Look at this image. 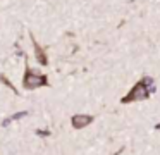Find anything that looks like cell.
I'll use <instances>...</instances> for the list:
<instances>
[{"label":"cell","instance_id":"cell-1","mask_svg":"<svg viewBox=\"0 0 160 155\" xmlns=\"http://www.w3.org/2000/svg\"><path fill=\"white\" fill-rule=\"evenodd\" d=\"M157 91V86L155 81H153L150 76H145L143 79H139L134 86L131 88V91L128 95H124L121 98V103H132V102H143L146 100L150 95Z\"/></svg>","mask_w":160,"mask_h":155},{"label":"cell","instance_id":"cell-2","mask_svg":"<svg viewBox=\"0 0 160 155\" xmlns=\"http://www.w3.org/2000/svg\"><path fill=\"white\" fill-rule=\"evenodd\" d=\"M22 86L26 90H36V88H43L48 86V78L42 72L33 71L31 67H26V72L22 76Z\"/></svg>","mask_w":160,"mask_h":155},{"label":"cell","instance_id":"cell-3","mask_svg":"<svg viewBox=\"0 0 160 155\" xmlns=\"http://www.w3.org/2000/svg\"><path fill=\"white\" fill-rule=\"evenodd\" d=\"M93 121H95V117L91 114H74L71 117V126L74 129H84L90 124H93Z\"/></svg>","mask_w":160,"mask_h":155},{"label":"cell","instance_id":"cell-4","mask_svg":"<svg viewBox=\"0 0 160 155\" xmlns=\"http://www.w3.org/2000/svg\"><path fill=\"white\" fill-rule=\"evenodd\" d=\"M31 41H33V47H35V57H36V60H38V64L40 65H47L48 64V59H47L45 50L42 48V45L36 43V40L33 36H31Z\"/></svg>","mask_w":160,"mask_h":155},{"label":"cell","instance_id":"cell-5","mask_svg":"<svg viewBox=\"0 0 160 155\" xmlns=\"http://www.w3.org/2000/svg\"><path fill=\"white\" fill-rule=\"evenodd\" d=\"M26 116H28V112H26V110H21V112H16L14 116L7 117V119L4 121V127H5V126H9L11 122H14V121H19V119H22V117H26Z\"/></svg>","mask_w":160,"mask_h":155},{"label":"cell","instance_id":"cell-6","mask_svg":"<svg viewBox=\"0 0 160 155\" xmlns=\"http://www.w3.org/2000/svg\"><path fill=\"white\" fill-rule=\"evenodd\" d=\"M153 127H155L157 131H160V122H158V124H155V126H153Z\"/></svg>","mask_w":160,"mask_h":155}]
</instances>
